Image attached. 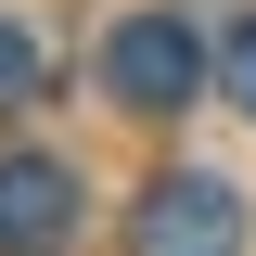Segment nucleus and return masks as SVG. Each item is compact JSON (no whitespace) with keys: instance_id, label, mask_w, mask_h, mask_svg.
Here are the masks:
<instances>
[{"instance_id":"nucleus-5","label":"nucleus","mask_w":256,"mask_h":256,"mask_svg":"<svg viewBox=\"0 0 256 256\" xmlns=\"http://www.w3.org/2000/svg\"><path fill=\"white\" fill-rule=\"evenodd\" d=\"M218 90L256 116V13H230V38H218Z\"/></svg>"},{"instance_id":"nucleus-4","label":"nucleus","mask_w":256,"mask_h":256,"mask_svg":"<svg viewBox=\"0 0 256 256\" xmlns=\"http://www.w3.org/2000/svg\"><path fill=\"white\" fill-rule=\"evenodd\" d=\"M38 77H52V52H38V26H26V13H0V116L26 102Z\"/></svg>"},{"instance_id":"nucleus-1","label":"nucleus","mask_w":256,"mask_h":256,"mask_svg":"<svg viewBox=\"0 0 256 256\" xmlns=\"http://www.w3.org/2000/svg\"><path fill=\"white\" fill-rule=\"evenodd\" d=\"M102 90H116L128 116H180V102L205 90L192 13H116V26H102Z\"/></svg>"},{"instance_id":"nucleus-3","label":"nucleus","mask_w":256,"mask_h":256,"mask_svg":"<svg viewBox=\"0 0 256 256\" xmlns=\"http://www.w3.org/2000/svg\"><path fill=\"white\" fill-rule=\"evenodd\" d=\"M64 230H77V166L0 154V256H64Z\"/></svg>"},{"instance_id":"nucleus-2","label":"nucleus","mask_w":256,"mask_h":256,"mask_svg":"<svg viewBox=\"0 0 256 256\" xmlns=\"http://www.w3.org/2000/svg\"><path fill=\"white\" fill-rule=\"evenodd\" d=\"M230 244H244V205L205 166H180V180H154L128 205V256H230Z\"/></svg>"}]
</instances>
